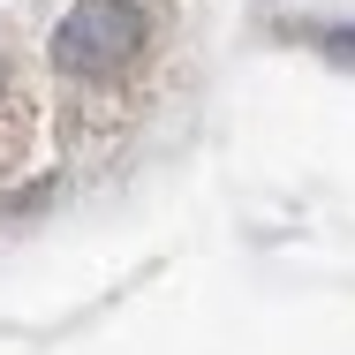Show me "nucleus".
Segmentation results:
<instances>
[{
	"mask_svg": "<svg viewBox=\"0 0 355 355\" xmlns=\"http://www.w3.org/2000/svg\"><path fill=\"white\" fill-rule=\"evenodd\" d=\"M189 0H0V182H53L166 106Z\"/></svg>",
	"mask_w": 355,
	"mask_h": 355,
	"instance_id": "1",
	"label": "nucleus"
}]
</instances>
